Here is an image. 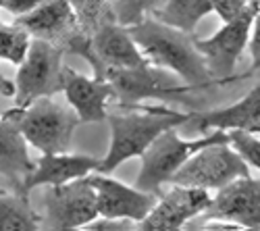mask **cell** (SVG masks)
I'll return each instance as SVG.
<instances>
[{"instance_id":"1","label":"cell","mask_w":260,"mask_h":231,"mask_svg":"<svg viewBox=\"0 0 260 231\" xmlns=\"http://www.w3.org/2000/svg\"><path fill=\"white\" fill-rule=\"evenodd\" d=\"M127 29L150 65L175 73L193 92L210 88L214 83L202 54L193 46L191 34L169 27L154 17H148Z\"/></svg>"},{"instance_id":"2","label":"cell","mask_w":260,"mask_h":231,"mask_svg":"<svg viewBox=\"0 0 260 231\" xmlns=\"http://www.w3.org/2000/svg\"><path fill=\"white\" fill-rule=\"evenodd\" d=\"M189 119V113H175L162 107H119L108 113L106 121L111 127V144L104 158H100L98 173H113L119 164L129 158H140L146 148L162 131L181 127Z\"/></svg>"},{"instance_id":"3","label":"cell","mask_w":260,"mask_h":231,"mask_svg":"<svg viewBox=\"0 0 260 231\" xmlns=\"http://www.w3.org/2000/svg\"><path fill=\"white\" fill-rule=\"evenodd\" d=\"M175 129L177 127L162 131L140 156L142 167H140V173L136 179L138 190L158 196L162 185H169L171 177L181 169V164L191 154H196L198 150L206 148L210 144L229 142V136L223 129H210V134L198 136L193 140H183Z\"/></svg>"},{"instance_id":"4","label":"cell","mask_w":260,"mask_h":231,"mask_svg":"<svg viewBox=\"0 0 260 231\" xmlns=\"http://www.w3.org/2000/svg\"><path fill=\"white\" fill-rule=\"evenodd\" d=\"M25 142L42 154L69 152L71 140L81 123L69 104L56 102L54 96L36 98L23 109H11Z\"/></svg>"},{"instance_id":"5","label":"cell","mask_w":260,"mask_h":231,"mask_svg":"<svg viewBox=\"0 0 260 231\" xmlns=\"http://www.w3.org/2000/svg\"><path fill=\"white\" fill-rule=\"evenodd\" d=\"M102 79L111 86L117 107H140L144 100L177 102L193 92L175 73L150 62L132 69H106Z\"/></svg>"},{"instance_id":"6","label":"cell","mask_w":260,"mask_h":231,"mask_svg":"<svg viewBox=\"0 0 260 231\" xmlns=\"http://www.w3.org/2000/svg\"><path fill=\"white\" fill-rule=\"evenodd\" d=\"M62 54L64 50L54 42L31 38V46L23 62L17 67L13 109H23L36 98L62 92Z\"/></svg>"},{"instance_id":"7","label":"cell","mask_w":260,"mask_h":231,"mask_svg":"<svg viewBox=\"0 0 260 231\" xmlns=\"http://www.w3.org/2000/svg\"><path fill=\"white\" fill-rule=\"evenodd\" d=\"M260 7L256 3H250L244 13L233 17L231 21H225L221 29H216L210 38H193V46L202 54L208 73L212 75L214 81H227L231 79L235 65L240 56L244 54L248 40H250V29L252 21Z\"/></svg>"},{"instance_id":"8","label":"cell","mask_w":260,"mask_h":231,"mask_svg":"<svg viewBox=\"0 0 260 231\" xmlns=\"http://www.w3.org/2000/svg\"><path fill=\"white\" fill-rule=\"evenodd\" d=\"M246 175H250V167L246 164V160L231 148L229 142H223L210 144L196 154H191L169 183L216 192L229 181Z\"/></svg>"},{"instance_id":"9","label":"cell","mask_w":260,"mask_h":231,"mask_svg":"<svg viewBox=\"0 0 260 231\" xmlns=\"http://www.w3.org/2000/svg\"><path fill=\"white\" fill-rule=\"evenodd\" d=\"M94 219H98V200L90 175L46 187L42 221L48 229H83Z\"/></svg>"},{"instance_id":"10","label":"cell","mask_w":260,"mask_h":231,"mask_svg":"<svg viewBox=\"0 0 260 231\" xmlns=\"http://www.w3.org/2000/svg\"><path fill=\"white\" fill-rule=\"evenodd\" d=\"M169 185L171 187L165 194H158L154 208L146 215V219L138 223L140 229L177 231L193 217H200L212 200V194L208 190L175 185V183H169Z\"/></svg>"},{"instance_id":"11","label":"cell","mask_w":260,"mask_h":231,"mask_svg":"<svg viewBox=\"0 0 260 231\" xmlns=\"http://www.w3.org/2000/svg\"><path fill=\"white\" fill-rule=\"evenodd\" d=\"M202 219H223L242 229H260V179L237 177L219 187Z\"/></svg>"},{"instance_id":"12","label":"cell","mask_w":260,"mask_h":231,"mask_svg":"<svg viewBox=\"0 0 260 231\" xmlns=\"http://www.w3.org/2000/svg\"><path fill=\"white\" fill-rule=\"evenodd\" d=\"M90 179L96 190L98 200V217H111V219H127L140 223L146 219V215L152 211L156 204V194H150L138 187H129L123 181H117L108 177V173L92 175Z\"/></svg>"},{"instance_id":"13","label":"cell","mask_w":260,"mask_h":231,"mask_svg":"<svg viewBox=\"0 0 260 231\" xmlns=\"http://www.w3.org/2000/svg\"><path fill=\"white\" fill-rule=\"evenodd\" d=\"M185 127L191 131L240 129L248 134H260V83L254 90H250L242 100L229 104L225 109L189 113Z\"/></svg>"},{"instance_id":"14","label":"cell","mask_w":260,"mask_h":231,"mask_svg":"<svg viewBox=\"0 0 260 231\" xmlns=\"http://www.w3.org/2000/svg\"><path fill=\"white\" fill-rule=\"evenodd\" d=\"M100 158L90 156V154H69V152H50L42 154L36 158L34 171L23 179L21 183V194L29 196L34 187L40 185H60L79 177H85L98 169Z\"/></svg>"},{"instance_id":"15","label":"cell","mask_w":260,"mask_h":231,"mask_svg":"<svg viewBox=\"0 0 260 231\" xmlns=\"http://www.w3.org/2000/svg\"><path fill=\"white\" fill-rule=\"evenodd\" d=\"M62 92L67 104L75 111L81 123H98L108 115V102L113 100V92L108 81L98 77H85L71 67L62 71Z\"/></svg>"},{"instance_id":"16","label":"cell","mask_w":260,"mask_h":231,"mask_svg":"<svg viewBox=\"0 0 260 231\" xmlns=\"http://www.w3.org/2000/svg\"><path fill=\"white\" fill-rule=\"evenodd\" d=\"M77 21L79 17L69 0H46L34 11L15 17V23H19L31 38L48 40L54 44L73 36Z\"/></svg>"},{"instance_id":"17","label":"cell","mask_w":260,"mask_h":231,"mask_svg":"<svg viewBox=\"0 0 260 231\" xmlns=\"http://www.w3.org/2000/svg\"><path fill=\"white\" fill-rule=\"evenodd\" d=\"M36 160L29 156V144L19 131L17 119L11 111L0 115V175L21 190L23 179L34 171Z\"/></svg>"},{"instance_id":"18","label":"cell","mask_w":260,"mask_h":231,"mask_svg":"<svg viewBox=\"0 0 260 231\" xmlns=\"http://www.w3.org/2000/svg\"><path fill=\"white\" fill-rule=\"evenodd\" d=\"M210 13V0H165V5L152 17L169 27L191 34L200 23V19H204Z\"/></svg>"},{"instance_id":"19","label":"cell","mask_w":260,"mask_h":231,"mask_svg":"<svg viewBox=\"0 0 260 231\" xmlns=\"http://www.w3.org/2000/svg\"><path fill=\"white\" fill-rule=\"evenodd\" d=\"M42 227V217L21 192H0V231H34Z\"/></svg>"},{"instance_id":"20","label":"cell","mask_w":260,"mask_h":231,"mask_svg":"<svg viewBox=\"0 0 260 231\" xmlns=\"http://www.w3.org/2000/svg\"><path fill=\"white\" fill-rule=\"evenodd\" d=\"M31 46V36L19 23H0V60L19 67Z\"/></svg>"},{"instance_id":"21","label":"cell","mask_w":260,"mask_h":231,"mask_svg":"<svg viewBox=\"0 0 260 231\" xmlns=\"http://www.w3.org/2000/svg\"><path fill=\"white\" fill-rule=\"evenodd\" d=\"M162 5L165 0H111V13L115 23L121 27H132L152 17Z\"/></svg>"},{"instance_id":"22","label":"cell","mask_w":260,"mask_h":231,"mask_svg":"<svg viewBox=\"0 0 260 231\" xmlns=\"http://www.w3.org/2000/svg\"><path fill=\"white\" fill-rule=\"evenodd\" d=\"M227 136H229V146L246 160V164L260 171V140L240 129H231L227 131Z\"/></svg>"},{"instance_id":"23","label":"cell","mask_w":260,"mask_h":231,"mask_svg":"<svg viewBox=\"0 0 260 231\" xmlns=\"http://www.w3.org/2000/svg\"><path fill=\"white\" fill-rule=\"evenodd\" d=\"M210 5H212V13H216L223 21H231L233 17L244 13L250 3L248 0H210Z\"/></svg>"},{"instance_id":"24","label":"cell","mask_w":260,"mask_h":231,"mask_svg":"<svg viewBox=\"0 0 260 231\" xmlns=\"http://www.w3.org/2000/svg\"><path fill=\"white\" fill-rule=\"evenodd\" d=\"M138 227V223H134V221H127V219H111V217H98V219H94L92 223H88L83 229H100V231H104V229H113V231H125V229H136Z\"/></svg>"},{"instance_id":"25","label":"cell","mask_w":260,"mask_h":231,"mask_svg":"<svg viewBox=\"0 0 260 231\" xmlns=\"http://www.w3.org/2000/svg\"><path fill=\"white\" fill-rule=\"evenodd\" d=\"M104 3H106V0H81V5H79V9H77L79 21H85L88 25L96 23V19H98L100 13H102Z\"/></svg>"},{"instance_id":"26","label":"cell","mask_w":260,"mask_h":231,"mask_svg":"<svg viewBox=\"0 0 260 231\" xmlns=\"http://www.w3.org/2000/svg\"><path fill=\"white\" fill-rule=\"evenodd\" d=\"M248 46H250V56H252V67L260 69V11L256 13V17L252 21Z\"/></svg>"},{"instance_id":"27","label":"cell","mask_w":260,"mask_h":231,"mask_svg":"<svg viewBox=\"0 0 260 231\" xmlns=\"http://www.w3.org/2000/svg\"><path fill=\"white\" fill-rule=\"evenodd\" d=\"M42 3H46V0H3V11H7L13 17H21L40 7Z\"/></svg>"},{"instance_id":"28","label":"cell","mask_w":260,"mask_h":231,"mask_svg":"<svg viewBox=\"0 0 260 231\" xmlns=\"http://www.w3.org/2000/svg\"><path fill=\"white\" fill-rule=\"evenodd\" d=\"M13 96H15V81H11L0 71V98H13Z\"/></svg>"},{"instance_id":"29","label":"cell","mask_w":260,"mask_h":231,"mask_svg":"<svg viewBox=\"0 0 260 231\" xmlns=\"http://www.w3.org/2000/svg\"><path fill=\"white\" fill-rule=\"evenodd\" d=\"M248 3H256V5L260 7V0H248Z\"/></svg>"},{"instance_id":"30","label":"cell","mask_w":260,"mask_h":231,"mask_svg":"<svg viewBox=\"0 0 260 231\" xmlns=\"http://www.w3.org/2000/svg\"><path fill=\"white\" fill-rule=\"evenodd\" d=\"M0 9H3V0H0Z\"/></svg>"},{"instance_id":"31","label":"cell","mask_w":260,"mask_h":231,"mask_svg":"<svg viewBox=\"0 0 260 231\" xmlns=\"http://www.w3.org/2000/svg\"><path fill=\"white\" fill-rule=\"evenodd\" d=\"M0 100H3V98H0Z\"/></svg>"}]
</instances>
